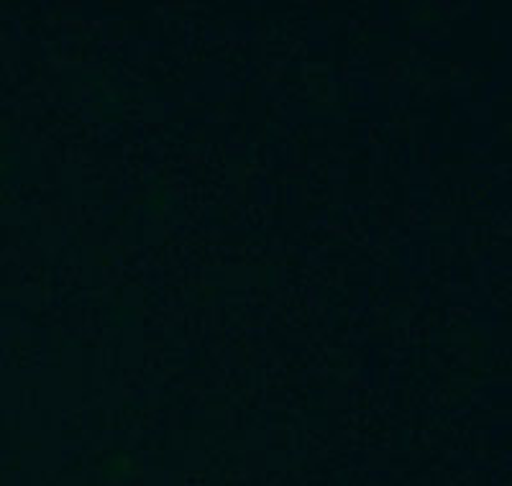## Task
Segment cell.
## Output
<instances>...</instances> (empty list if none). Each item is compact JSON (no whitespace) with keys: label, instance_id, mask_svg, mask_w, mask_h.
Instances as JSON below:
<instances>
[]
</instances>
